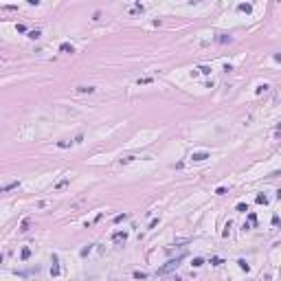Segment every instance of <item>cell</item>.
<instances>
[{
    "mask_svg": "<svg viewBox=\"0 0 281 281\" xmlns=\"http://www.w3.org/2000/svg\"><path fill=\"white\" fill-rule=\"evenodd\" d=\"M191 263H193V268H200L202 263H204V259H202V257H195V259L191 261Z\"/></svg>",
    "mask_w": 281,
    "mask_h": 281,
    "instance_id": "7c38bea8",
    "label": "cell"
},
{
    "mask_svg": "<svg viewBox=\"0 0 281 281\" xmlns=\"http://www.w3.org/2000/svg\"><path fill=\"white\" fill-rule=\"evenodd\" d=\"M88 252H90V246H86V248H81V257H86Z\"/></svg>",
    "mask_w": 281,
    "mask_h": 281,
    "instance_id": "d4e9b609",
    "label": "cell"
},
{
    "mask_svg": "<svg viewBox=\"0 0 281 281\" xmlns=\"http://www.w3.org/2000/svg\"><path fill=\"white\" fill-rule=\"evenodd\" d=\"M211 263H213V266H220V263H222V257H211Z\"/></svg>",
    "mask_w": 281,
    "mask_h": 281,
    "instance_id": "e0dca14e",
    "label": "cell"
},
{
    "mask_svg": "<svg viewBox=\"0 0 281 281\" xmlns=\"http://www.w3.org/2000/svg\"><path fill=\"white\" fill-rule=\"evenodd\" d=\"M59 50L61 53H75V46L68 44V42H64V44H59Z\"/></svg>",
    "mask_w": 281,
    "mask_h": 281,
    "instance_id": "8992f818",
    "label": "cell"
},
{
    "mask_svg": "<svg viewBox=\"0 0 281 281\" xmlns=\"http://www.w3.org/2000/svg\"><path fill=\"white\" fill-rule=\"evenodd\" d=\"M182 259H184V252H182V255H178L176 259H169V261L165 263V266H160V268H158V272H156V274H167V272L176 270V268L180 266V261H182Z\"/></svg>",
    "mask_w": 281,
    "mask_h": 281,
    "instance_id": "6da1fadb",
    "label": "cell"
},
{
    "mask_svg": "<svg viewBox=\"0 0 281 281\" xmlns=\"http://www.w3.org/2000/svg\"><path fill=\"white\" fill-rule=\"evenodd\" d=\"M66 184H68V178H64V180H59L57 184H55V189H64Z\"/></svg>",
    "mask_w": 281,
    "mask_h": 281,
    "instance_id": "4fadbf2b",
    "label": "cell"
},
{
    "mask_svg": "<svg viewBox=\"0 0 281 281\" xmlns=\"http://www.w3.org/2000/svg\"><path fill=\"white\" fill-rule=\"evenodd\" d=\"M237 9H239V11H246V13H248V11H250V4H239Z\"/></svg>",
    "mask_w": 281,
    "mask_h": 281,
    "instance_id": "44dd1931",
    "label": "cell"
},
{
    "mask_svg": "<svg viewBox=\"0 0 281 281\" xmlns=\"http://www.w3.org/2000/svg\"><path fill=\"white\" fill-rule=\"evenodd\" d=\"M40 35H42V33H40V29H35V31H29V37H31V40H37Z\"/></svg>",
    "mask_w": 281,
    "mask_h": 281,
    "instance_id": "30bf717a",
    "label": "cell"
},
{
    "mask_svg": "<svg viewBox=\"0 0 281 281\" xmlns=\"http://www.w3.org/2000/svg\"><path fill=\"white\" fill-rule=\"evenodd\" d=\"M266 90H268V86L263 83V86H259V88H257V94H261V92H266Z\"/></svg>",
    "mask_w": 281,
    "mask_h": 281,
    "instance_id": "cb8c5ba5",
    "label": "cell"
},
{
    "mask_svg": "<svg viewBox=\"0 0 281 281\" xmlns=\"http://www.w3.org/2000/svg\"><path fill=\"white\" fill-rule=\"evenodd\" d=\"M31 257V248H22V259H29Z\"/></svg>",
    "mask_w": 281,
    "mask_h": 281,
    "instance_id": "9a60e30c",
    "label": "cell"
},
{
    "mask_svg": "<svg viewBox=\"0 0 281 281\" xmlns=\"http://www.w3.org/2000/svg\"><path fill=\"white\" fill-rule=\"evenodd\" d=\"M50 274H53V277H57V274H59V266H57V255H53V268H50Z\"/></svg>",
    "mask_w": 281,
    "mask_h": 281,
    "instance_id": "52a82bcc",
    "label": "cell"
},
{
    "mask_svg": "<svg viewBox=\"0 0 281 281\" xmlns=\"http://www.w3.org/2000/svg\"><path fill=\"white\" fill-rule=\"evenodd\" d=\"M215 193H217V195H224V193H226V187H217Z\"/></svg>",
    "mask_w": 281,
    "mask_h": 281,
    "instance_id": "7402d4cb",
    "label": "cell"
},
{
    "mask_svg": "<svg viewBox=\"0 0 281 281\" xmlns=\"http://www.w3.org/2000/svg\"><path fill=\"white\" fill-rule=\"evenodd\" d=\"M237 263H239V268H241V270H248V263H246V259H239Z\"/></svg>",
    "mask_w": 281,
    "mask_h": 281,
    "instance_id": "ac0fdd59",
    "label": "cell"
},
{
    "mask_svg": "<svg viewBox=\"0 0 281 281\" xmlns=\"http://www.w3.org/2000/svg\"><path fill=\"white\" fill-rule=\"evenodd\" d=\"M198 70H200V72H204V75H211V68H209V66H200Z\"/></svg>",
    "mask_w": 281,
    "mask_h": 281,
    "instance_id": "ffe728a7",
    "label": "cell"
},
{
    "mask_svg": "<svg viewBox=\"0 0 281 281\" xmlns=\"http://www.w3.org/2000/svg\"><path fill=\"white\" fill-rule=\"evenodd\" d=\"M123 220H127V215H125V213H121V215H116V217H114V222H116V224H119V222H123Z\"/></svg>",
    "mask_w": 281,
    "mask_h": 281,
    "instance_id": "d6986e66",
    "label": "cell"
},
{
    "mask_svg": "<svg viewBox=\"0 0 281 281\" xmlns=\"http://www.w3.org/2000/svg\"><path fill=\"white\" fill-rule=\"evenodd\" d=\"M257 204H268V198H266V195H263V193H259V195H257Z\"/></svg>",
    "mask_w": 281,
    "mask_h": 281,
    "instance_id": "9c48e42d",
    "label": "cell"
},
{
    "mask_svg": "<svg viewBox=\"0 0 281 281\" xmlns=\"http://www.w3.org/2000/svg\"><path fill=\"white\" fill-rule=\"evenodd\" d=\"M20 187V182L15 180V182H9V184H2L0 187V193H7V191H13V189H18Z\"/></svg>",
    "mask_w": 281,
    "mask_h": 281,
    "instance_id": "277c9868",
    "label": "cell"
},
{
    "mask_svg": "<svg viewBox=\"0 0 281 281\" xmlns=\"http://www.w3.org/2000/svg\"><path fill=\"white\" fill-rule=\"evenodd\" d=\"M29 226H31V220H29V217H24V220H22V224H20V231L26 233V231H29Z\"/></svg>",
    "mask_w": 281,
    "mask_h": 281,
    "instance_id": "ba28073f",
    "label": "cell"
},
{
    "mask_svg": "<svg viewBox=\"0 0 281 281\" xmlns=\"http://www.w3.org/2000/svg\"><path fill=\"white\" fill-rule=\"evenodd\" d=\"M112 241H114L116 246H123L127 241V233H123V231H116L114 235H112Z\"/></svg>",
    "mask_w": 281,
    "mask_h": 281,
    "instance_id": "7a4b0ae2",
    "label": "cell"
},
{
    "mask_svg": "<svg viewBox=\"0 0 281 281\" xmlns=\"http://www.w3.org/2000/svg\"><path fill=\"white\" fill-rule=\"evenodd\" d=\"M237 211H239V213H246V211H248V204H244V202H239V204H237Z\"/></svg>",
    "mask_w": 281,
    "mask_h": 281,
    "instance_id": "5bb4252c",
    "label": "cell"
},
{
    "mask_svg": "<svg viewBox=\"0 0 281 281\" xmlns=\"http://www.w3.org/2000/svg\"><path fill=\"white\" fill-rule=\"evenodd\" d=\"M248 224H257V215L255 213H248Z\"/></svg>",
    "mask_w": 281,
    "mask_h": 281,
    "instance_id": "2e32d148",
    "label": "cell"
},
{
    "mask_svg": "<svg viewBox=\"0 0 281 281\" xmlns=\"http://www.w3.org/2000/svg\"><path fill=\"white\" fill-rule=\"evenodd\" d=\"M75 90H77V92H79V94H86V92H88V94H90V92H94V86H77V88H75Z\"/></svg>",
    "mask_w": 281,
    "mask_h": 281,
    "instance_id": "5b68a950",
    "label": "cell"
},
{
    "mask_svg": "<svg viewBox=\"0 0 281 281\" xmlns=\"http://www.w3.org/2000/svg\"><path fill=\"white\" fill-rule=\"evenodd\" d=\"M217 42H231V37H228V35H220V37H217Z\"/></svg>",
    "mask_w": 281,
    "mask_h": 281,
    "instance_id": "603a6c76",
    "label": "cell"
},
{
    "mask_svg": "<svg viewBox=\"0 0 281 281\" xmlns=\"http://www.w3.org/2000/svg\"><path fill=\"white\" fill-rule=\"evenodd\" d=\"M0 261H2V255H0Z\"/></svg>",
    "mask_w": 281,
    "mask_h": 281,
    "instance_id": "484cf974",
    "label": "cell"
},
{
    "mask_svg": "<svg viewBox=\"0 0 281 281\" xmlns=\"http://www.w3.org/2000/svg\"><path fill=\"white\" fill-rule=\"evenodd\" d=\"M206 158H209V151H193V154H191V160H195V162L206 160Z\"/></svg>",
    "mask_w": 281,
    "mask_h": 281,
    "instance_id": "3957f363",
    "label": "cell"
},
{
    "mask_svg": "<svg viewBox=\"0 0 281 281\" xmlns=\"http://www.w3.org/2000/svg\"><path fill=\"white\" fill-rule=\"evenodd\" d=\"M134 279H140V281H143V279H147V272H140V270H136V272H134Z\"/></svg>",
    "mask_w": 281,
    "mask_h": 281,
    "instance_id": "8fae6325",
    "label": "cell"
}]
</instances>
